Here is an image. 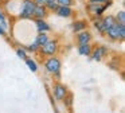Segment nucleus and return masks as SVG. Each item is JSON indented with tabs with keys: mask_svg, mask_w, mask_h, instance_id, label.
I'll return each instance as SVG.
<instances>
[{
	"mask_svg": "<svg viewBox=\"0 0 125 113\" xmlns=\"http://www.w3.org/2000/svg\"><path fill=\"white\" fill-rule=\"evenodd\" d=\"M62 101H65V104L67 105V106H71V102H73V96H69V93H67V96H66Z\"/></svg>",
	"mask_w": 125,
	"mask_h": 113,
	"instance_id": "obj_24",
	"label": "nucleus"
},
{
	"mask_svg": "<svg viewBox=\"0 0 125 113\" xmlns=\"http://www.w3.org/2000/svg\"><path fill=\"white\" fill-rule=\"evenodd\" d=\"M44 66H46L47 71L51 73V74H55V75H59V71H61V61L59 58L51 55L46 59L44 62Z\"/></svg>",
	"mask_w": 125,
	"mask_h": 113,
	"instance_id": "obj_3",
	"label": "nucleus"
},
{
	"mask_svg": "<svg viewBox=\"0 0 125 113\" xmlns=\"http://www.w3.org/2000/svg\"><path fill=\"white\" fill-rule=\"evenodd\" d=\"M87 27H89V24H87V22L83 20V19H77V20H74L73 24H71V30H73V32H75V34L87 30Z\"/></svg>",
	"mask_w": 125,
	"mask_h": 113,
	"instance_id": "obj_6",
	"label": "nucleus"
},
{
	"mask_svg": "<svg viewBox=\"0 0 125 113\" xmlns=\"http://www.w3.org/2000/svg\"><path fill=\"white\" fill-rule=\"evenodd\" d=\"M92 40V34H90L89 30H85L77 34V42L78 45H85V43H90Z\"/></svg>",
	"mask_w": 125,
	"mask_h": 113,
	"instance_id": "obj_9",
	"label": "nucleus"
},
{
	"mask_svg": "<svg viewBox=\"0 0 125 113\" xmlns=\"http://www.w3.org/2000/svg\"><path fill=\"white\" fill-rule=\"evenodd\" d=\"M93 26L94 28L100 32L101 35H105V28H104V22H102V16L101 18H93Z\"/></svg>",
	"mask_w": 125,
	"mask_h": 113,
	"instance_id": "obj_12",
	"label": "nucleus"
},
{
	"mask_svg": "<svg viewBox=\"0 0 125 113\" xmlns=\"http://www.w3.org/2000/svg\"><path fill=\"white\" fill-rule=\"evenodd\" d=\"M0 24H1V27H3L4 30L8 28V23H7V19H6V15H4V12L1 10H0Z\"/></svg>",
	"mask_w": 125,
	"mask_h": 113,
	"instance_id": "obj_19",
	"label": "nucleus"
},
{
	"mask_svg": "<svg viewBox=\"0 0 125 113\" xmlns=\"http://www.w3.org/2000/svg\"><path fill=\"white\" fill-rule=\"evenodd\" d=\"M58 48H59L58 40L57 39H49L47 43H44V45L39 48V51H41V54L44 56H51V55H55V54H57Z\"/></svg>",
	"mask_w": 125,
	"mask_h": 113,
	"instance_id": "obj_2",
	"label": "nucleus"
},
{
	"mask_svg": "<svg viewBox=\"0 0 125 113\" xmlns=\"http://www.w3.org/2000/svg\"><path fill=\"white\" fill-rule=\"evenodd\" d=\"M114 19H116V22L118 24H125V11L124 10L118 11L116 13V16H114Z\"/></svg>",
	"mask_w": 125,
	"mask_h": 113,
	"instance_id": "obj_17",
	"label": "nucleus"
},
{
	"mask_svg": "<svg viewBox=\"0 0 125 113\" xmlns=\"http://www.w3.org/2000/svg\"><path fill=\"white\" fill-rule=\"evenodd\" d=\"M16 54H18V56H19V58H22L23 61H24L26 58H27V54H26V50L23 47H19L16 50Z\"/></svg>",
	"mask_w": 125,
	"mask_h": 113,
	"instance_id": "obj_22",
	"label": "nucleus"
},
{
	"mask_svg": "<svg viewBox=\"0 0 125 113\" xmlns=\"http://www.w3.org/2000/svg\"><path fill=\"white\" fill-rule=\"evenodd\" d=\"M106 53H108V48H106L105 46H98V47L93 48L90 55H92V58L94 59V61H101V59L106 55Z\"/></svg>",
	"mask_w": 125,
	"mask_h": 113,
	"instance_id": "obj_7",
	"label": "nucleus"
},
{
	"mask_svg": "<svg viewBox=\"0 0 125 113\" xmlns=\"http://www.w3.org/2000/svg\"><path fill=\"white\" fill-rule=\"evenodd\" d=\"M118 34H120V40H124L125 39V24H118Z\"/></svg>",
	"mask_w": 125,
	"mask_h": 113,
	"instance_id": "obj_21",
	"label": "nucleus"
},
{
	"mask_svg": "<svg viewBox=\"0 0 125 113\" xmlns=\"http://www.w3.org/2000/svg\"><path fill=\"white\" fill-rule=\"evenodd\" d=\"M24 61H26V63H27L28 69H30L31 71H36V70H38V66H36V63L32 61V59H30V58H26Z\"/></svg>",
	"mask_w": 125,
	"mask_h": 113,
	"instance_id": "obj_18",
	"label": "nucleus"
},
{
	"mask_svg": "<svg viewBox=\"0 0 125 113\" xmlns=\"http://www.w3.org/2000/svg\"><path fill=\"white\" fill-rule=\"evenodd\" d=\"M34 3H35L36 5H46V0H34Z\"/></svg>",
	"mask_w": 125,
	"mask_h": 113,
	"instance_id": "obj_25",
	"label": "nucleus"
},
{
	"mask_svg": "<svg viewBox=\"0 0 125 113\" xmlns=\"http://www.w3.org/2000/svg\"><path fill=\"white\" fill-rule=\"evenodd\" d=\"M55 13H57L59 18H65V19L73 18V16L75 15V12H74L73 8L66 7V5H59V7L57 8V11H55Z\"/></svg>",
	"mask_w": 125,
	"mask_h": 113,
	"instance_id": "obj_5",
	"label": "nucleus"
},
{
	"mask_svg": "<svg viewBox=\"0 0 125 113\" xmlns=\"http://www.w3.org/2000/svg\"><path fill=\"white\" fill-rule=\"evenodd\" d=\"M49 15V10L46 8V5H36L34 10V20L35 19H46Z\"/></svg>",
	"mask_w": 125,
	"mask_h": 113,
	"instance_id": "obj_8",
	"label": "nucleus"
},
{
	"mask_svg": "<svg viewBox=\"0 0 125 113\" xmlns=\"http://www.w3.org/2000/svg\"><path fill=\"white\" fill-rule=\"evenodd\" d=\"M0 35H1V36H6L7 35V30H4L3 27H1V24H0Z\"/></svg>",
	"mask_w": 125,
	"mask_h": 113,
	"instance_id": "obj_27",
	"label": "nucleus"
},
{
	"mask_svg": "<svg viewBox=\"0 0 125 113\" xmlns=\"http://www.w3.org/2000/svg\"><path fill=\"white\" fill-rule=\"evenodd\" d=\"M35 7H36V4L34 3V0H22L19 12H18L19 19L31 20L34 18V10H35Z\"/></svg>",
	"mask_w": 125,
	"mask_h": 113,
	"instance_id": "obj_1",
	"label": "nucleus"
},
{
	"mask_svg": "<svg viewBox=\"0 0 125 113\" xmlns=\"http://www.w3.org/2000/svg\"><path fill=\"white\" fill-rule=\"evenodd\" d=\"M58 5H66V7H73L75 4V0H57Z\"/></svg>",
	"mask_w": 125,
	"mask_h": 113,
	"instance_id": "obj_20",
	"label": "nucleus"
},
{
	"mask_svg": "<svg viewBox=\"0 0 125 113\" xmlns=\"http://www.w3.org/2000/svg\"><path fill=\"white\" fill-rule=\"evenodd\" d=\"M90 3H100V4H104V3H108L110 0H89Z\"/></svg>",
	"mask_w": 125,
	"mask_h": 113,
	"instance_id": "obj_26",
	"label": "nucleus"
},
{
	"mask_svg": "<svg viewBox=\"0 0 125 113\" xmlns=\"http://www.w3.org/2000/svg\"><path fill=\"white\" fill-rule=\"evenodd\" d=\"M52 93H54L55 100L62 101V100L67 96V88H66L65 85H62V83H55L54 89H52Z\"/></svg>",
	"mask_w": 125,
	"mask_h": 113,
	"instance_id": "obj_4",
	"label": "nucleus"
},
{
	"mask_svg": "<svg viewBox=\"0 0 125 113\" xmlns=\"http://www.w3.org/2000/svg\"><path fill=\"white\" fill-rule=\"evenodd\" d=\"M47 3H57V0H46Z\"/></svg>",
	"mask_w": 125,
	"mask_h": 113,
	"instance_id": "obj_28",
	"label": "nucleus"
},
{
	"mask_svg": "<svg viewBox=\"0 0 125 113\" xmlns=\"http://www.w3.org/2000/svg\"><path fill=\"white\" fill-rule=\"evenodd\" d=\"M39 48H41V47H39V46L36 45L35 42H34L32 45L27 46V50H28V51H31V53H36V51H39Z\"/></svg>",
	"mask_w": 125,
	"mask_h": 113,
	"instance_id": "obj_23",
	"label": "nucleus"
},
{
	"mask_svg": "<svg viewBox=\"0 0 125 113\" xmlns=\"http://www.w3.org/2000/svg\"><path fill=\"white\" fill-rule=\"evenodd\" d=\"M106 36L109 38V39L112 40V42H117V40H120V34H118V24H113V26L110 27V28L106 31Z\"/></svg>",
	"mask_w": 125,
	"mask_h": 113,
	"instance_id": "obj_10",
	"label": "nucleus"
},
{
	"mask_svg": "<svg viewBox=\"0 0 125 113\" xmlns=\"http://www.w3.org/2000/svg\"><path fill=\"white\" fill-rule=\"evenodd\" d=\"M35 26L38 32H49L51 31V27L50 24L46 22V19H35Z\"/></svg>",
	"mask_w": 125,
	"mask_h": 113,
	"instance_id": "obj_11",
	"label": "nucleus"
},
{
	"mask_svg": "<svg viewBox=\"0 0 125 113\" xmlns=\"http://www.w3.org/2000/svg\"><path fill=\"white\" fill-rule=\"evenodd\" d=\"M102 22H104V28H105V34L113 24H116V19L113 15H108V16H102Z\"/></svg>",
	"mask_w": 125,
	"mask_h": 113,
	"instance_id": "obj_13",
	"label": "nucleus"
},
{
	"mask_svg": "<svg viewBox=\"0 0 125 113\" xmlns=\"http://www.w3.org/2000/svg\"><path fill=\"white\" fill-rule=\"evenodd\" d=\"M49 35H47V32H39L38 36L35 38V43L39 46V47H42V46L44 45V43H47V40H49Z\"/></svg>",
	"mask_w": 125,
	"mask_h": 113,
	"instance_id": "obj_15",
	"label": "nucleus"
},
{
	"mask_svg": "<svg viewBox=\"0 0 125 113\" xmlns=\"http://www.w3.org/2000/svg\"><path fill=\"white\" fill-rule=\"evenodd\" d=\"M92 50H93V47H92L90 43L79 45V47H78V53L81 54V55H86V56H89L90 54H92Z\"/></svg>",
	"mask_w": 125,
	"mask_h": 113,
	"instance_id": "obj_14",
	"label": "nucleus"
},
{
	"mask_svg": "<svg viewBox=\"0 0 125 113\" xmlns=\"http://www.w3.org/2000/svg\"><path fill=\"white\" fill-rule=\"evenodd\" d=\"M98 7H100V3H90V1H87L86 11L90 13V15H94V13H95V11L98 10Z\"/></svg>",
	"mask_w": 125,
	"mask_h": 113,
	"instance_id": "obj_16",
	"label": "nucleus"
}]
</instances>
